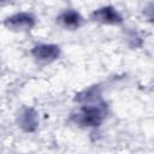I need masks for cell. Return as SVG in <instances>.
<instances>
[{
	"mask_svg": "<svg viewBox=\"0 0 154 154\" xmlns=\"http://www.w3.org/2000/svg\"><path fill=\"white\" fill-rule=\"evenodd\" d=\"M34 24V19L31 16L26 14V13H19L16 14L11 18H8L6 20V25L16 28V29H20V28H31Z\"/></svg>",
	"mask_w": 154,
	"mask_h": 154,
	"instance_id": "obj_3",
	"label": "cell"
},
{
	"mask_svg": "<svg viewBox=\"0 0 154 154\" xmlns=\"http://www.w3.org/2000/svg\"><path fill=\"white\" fill-rule=\"evenodd\" d=\"M34 55L38 59H54L59 54V48L57 46H51V45H41L34 48L32 51Z\"/></svg>",
	"mask_w": 154,
	"mask_h": 154,
	"instance_id": "obj_4",
	"label": "cell"
},
{
	"mask_svg": "<svg viewBox=\"0 0 154 154\" xmlns=\"http://www.w3.org/2000/svg\"><path fill=\"white\" fill-rule=\"evenodd\" d=\"M94 18L100 20V22H103V23H119L122 22V17L117 13V11L112 7H103V8H100L99 11L94 12Z\"/></svg>",
	"mask_w": 154,
	"mask_h": 154,
	"instance_id": "obj_2",
	"label": "cell"
},
{
	"mask_svg": "<svg viewBox=\"0 0 154 154\" xmlns=\"http://www.w3.org/2000/svg\"><path fill=\"white\" fill-rule=\"evenodd\" d=\"M81 123L88 126H97L102 120V112L99 107H85L81 112Z\"/></svg>",
	"mask_w": 154,
	"mask_h": 154,
	"instance_id": "obj_1",
	"label": "cell"
},
{
	"mask_svg": "<svg viewBox=\"0 0 154 154\" xmlns=\"http://www.w3.org/2000/svg\"><path fill=\"white\" fill-rule=\"evenodd\" d=\"M61 20L65 26L75 29V28H78L81 23V16L75 11H67L61 16Z\"/></svg>",
	"mask_w": 154,
	"mask_h": 154,
	"instance_id": "obj_5",
	"label": "cell"
}]
</instances>
